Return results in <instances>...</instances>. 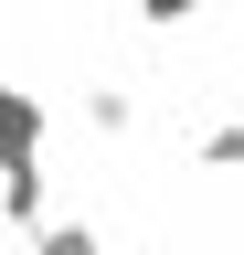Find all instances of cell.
<instances>
[{
    "label": "cell",
    "instance_id": "6da1fadb",
    "mask_svg": "<svg viewBox=\"0 0 244 255\" xmlns=\"http://www.w3.org/2000/svg\"><path fill=\"white\" fill-rule=\"evenodd\" d=\"M180 11H191V0H149V21H180Z\"/></svg>",
    "mask_w": 244,
    "mask_h": 255
}]
</instances>
